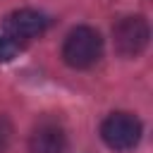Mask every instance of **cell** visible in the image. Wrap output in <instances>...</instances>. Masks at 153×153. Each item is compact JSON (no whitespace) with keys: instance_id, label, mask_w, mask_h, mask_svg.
I'll list each match as a JSON object with an SVG mask.
<instances>
[{"instance_id":"obj_6","label":"cell","mask_w":153,"mask_h":153,"mask_svg":"<svg viewBox=\"0 0 153 153\" xmlns=\"http://www.w3.org/2000/svg\"><path fill=\"white\" fill-rule=\"evenodd\" d=\"M19 53V45L10 41L7 36H0V62H12Z\"/></svg>"},{"instance_id":"obj_1","label":"cell","mask_w":153,"mask_h":153,"mask_svg":"<svg viewBox=\"0 0 153 153\" xmlns=\"http://www.w3.org/2000/svg\"><path fill=\"white\" fill-rule=\"evenodd\" d=\"M103 55V38L91 26H76L67 33L62 43V57L74 69L93 67Z\"/></svg>"},{"instance_id":"obj_7","label":"cell","mask_w":153,"mask_h":153,"mask_svg":"<svg viewBox=\"0 0 153 153\" xmlns=\"http://www.w3.org/2000/svg\"><path fill=\"white\" fill-rule=\"evenodd\" d=\"M10 141H12V124L5 115H0V153L10 146Z\"/></svg>"},{"instance_id":"obj_3","label":"cell","mask_w":153,"mask_h":153,"mask_svg":"<svg viewBox=\"0 0 153 153\" xmlns=\"http://www.w3.org/2000/svg\"><path fill=\"white\" fill-rule=\"evenodd\" d=\"M115 36V48L124 57H136L146 45H148V22L139 14L134 17H122L112 26Z\"/></svg>"},{"instance_id":"obj_2","label":"cell","mask_w":153,"mask_h":153,"mask_svg":"<svg viewBox=\"0 0 153 153\" xmlns=\"http://www.w3.org/2000/svg\"><path fill=\"white\" fill-rule=\"evenodd\" d=\"M103 141L115 151H129L141 139V122L129 112H112L100 124Z\"/></svg>"},{"instance_id":"obj_4","label":"cell","mask_w":153,"mask_h":153,"mask_svg":"<svg viewBox=\"0 0 153 153\" xmlns=\"http://www.w3.org/2000/svg\"><path fill=\"white\" fill-rule=\"evenodd\" d=\"M48 17L38 10H17L12 14H7L2 29H5V36L10 41H14L17 45L26 43V41H33L38 38L41 33H45L48 29Z\"/></svg>"},{"instance_id":"obj_5","label":"cell","mask_w":153,"mask_h":153,"mask_svg":"<svg viewBox=\"0 0 153 153\" xmlns=\"http://www.w3.org/2000/svg\"><path fill=\"white\" fill-rule=\"evenodd\" d=\"M67 146L65 129L55 120H41L33 131L29 134V151L31 153H62Z\"/></svg>"}]
</instances>
